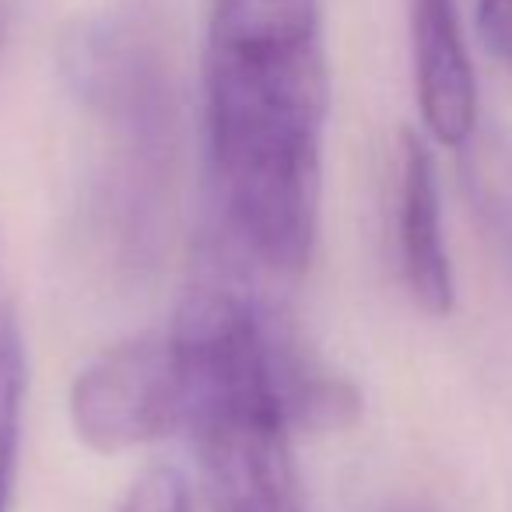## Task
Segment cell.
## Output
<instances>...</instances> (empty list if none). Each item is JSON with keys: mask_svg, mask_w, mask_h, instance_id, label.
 Returning a JSON list of instances; mask_svg holds the SVG:
<instances>
[{"mask_svg": "<svg viewBox=\"0 0 512 512\" xmlns=\"http://www.w3.org/2000/svg\"><path fill=\"white\" fill-rule=\"evenodd\" d=\"M330 71L320 0H214L204 134L221 211L256 264L299 278L320 242Z\"/></svg>", "mask_w": 512, "mask_h": 512, "instance_id": "1", "label": "cell"}, {"mask_svg": "<svg viewBox=\"0 0 512 512\" xmlns=\"http://www.w3.org/2000/svg\"><path fill=\"white\" fill-rule=\"evenodd\" d=\"M169 334L211 512H306L271 323L228 288H197Z\"/></svg>", "mask_w": 512, "mask_h": 512, "instance_id": "2", "label": "cell"}, {"mask_svg": "<svg viewBox=\"0 0 512 512\" xmlns=\"http://www.w3.org/2000/svg\"><path fill=\"white\" fill-rule=\"evenodd\" d=\"M74 435L99 456H120L186 428V386L172 334L106 348L67 393Z\"/></svg>", "mask_w": 512, "mask_h": 512, "instance_id": "3", "label": "cell"}, {"mask_svg": "<svg viewBox=\"0 0 512 512\" xmlns=\"http://www.w3.org/2000/svg\"><path fill=\"white\" fill-rule=\"evenodd\" d=\"M411 53L428 134L460 151L477 130V81L456 0H411Z\"/></svg>", "mask_w": 512, "mask_h": 512, "instance_id": "4", "label": "cell"}, {"mask_svg": "<svg viewBox=\"0 0 512 512\" xmlns=\"http://www.w3.org/2000/svg\"><path fill=\"white\" fill-rule=\"evenodd\" d=\"M397 242L407 292L428 316H449L456 302L453 264L442 239L435 162L414 130L400 134L397 162Z\"/></svg>", "mask_w": 512, "mask_h": 512, "instance_id": "5", "label": "cell"}, {"mask_svg": "<svg viewBox=\"0 0 512 512\" xmlns=\"http://www.w3.org/2000/svg\"><path fill=\"white\" fill-rule=\"evenodd\" d=\"M29 400V348L11 309L0 313V512H11L22 453V421Z\"/></svg>", "mask_w": 512, "mask_h": 512, "instance_id": "6", "label": "cell"}, {"mask_svg": "<svg viewBox=\"0 0 512 512\" xmlns=\"http://www.w3.org/2000/svg\"><path fill=\"white\" fill-rule=\"evenodd\" d=\"M467 151V186L481 211L488 232L512 256V144L505 137H470Z\"/></svg>", "mask_w": 512, "mask_h": 512, "instance_id": "7", "label": "cell"}, {"mask_svg": "<svg viewBox=\"0 0 512 512\" xmlns=\"http://www.w3.org/2000/svg\"><path fill=\"white\" fill-rule=\"evenodd\" d=\"M116 512H193L190 484L176 467H151L130 484Z\"/></svg>", "mask_w": 512, "mask_h": 512, "instance_id": "8", "label": "cell"}, {"mask_svg": "<svg viewBox=\"0 0 512 512\" xmlns=\"http://www.w3.org/2000/svg\"><path fill=\"white\" fill-rule=\"evenodd\" d=\"M477 32L491 57L512 67V0H477Z\"/></svg>", "mask_w": 512, "mask_h": 512, "instance_id": "9", "label": "cell"}]
</instances>
